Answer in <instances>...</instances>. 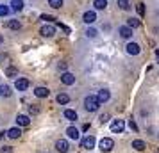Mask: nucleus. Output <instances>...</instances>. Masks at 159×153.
<instances>
[{"mask_svg": "<svg viewBox=\"0 0 159 153\" xmlns=\"http://www.w3.org/2000/svg\"><path fill=\"white\" fill-rule=\"evenodd\" d=\"M23 6H25L23 0H11V9H13V11H22Z\"/></svg>", "mask_w": 159, "mask_h": 153, "instance_id": "20", "label": "nucleus"}, {"mask_svg": "<svg viewBox=\"0 0 159 153\" xmlns=\"http://www.w3.org/2000/svg\"><path fill=\"white\" fill-rule=\"evenodd\" d=\"M93 6H95V9L104 11V9L107 7V0H93Z\"/></svg>", "mask_w": 159, "mask_h": 153, "instance_id": "21", "label": "nucleus"}, {"mask_svg": "<svg viewBox=\"0 0 159 153\" xmlns=\"http://www.w3.org/2000/svg\"><path fill=\"white\" fill-rule=\"evenodd\" d=\"M116 4H118V7L122 9V11H129L130 9V2L129 0H118Z\"/></svg>", "mask_w": 159, "mask_h": 153, "instance_id": "24", "label": "nucleus"}, {"mask_svg": "<svg viewBox=\"0 0 159 153\" xmlns=\"http://www.w3.org/2000/svg\"><path fill=\"white\" fill-rule=\"evenodd\" d=\"M6 77H9V79H16V77H18V70H16L15 66H7V68H6Z\"/></svg>", "mask_w": 159, "mask_h": 153, "instance_id": "18", "label": "nucleus"}, {"mask_svg": "<svg viewBox=\"0 0 159 153\" xmlns=\"http://www.w3.org/2000/svg\"><path fill=\"white\" fill-rule=\"evenodd\" d=\"M66 135H68V139H72V141H79L80 132L77 130L75 126H68V128H66Z\"/></svg>", "mask_w": 159, "mask_h": 153, "instance_id": "8", "label": "nucleus"}, {"mask_svg": "<svg viewBox=\"0 0 159 153\" xmlns=\"http://www.w3.org/2000/svg\"><path fill=\"white\" fill-rule=\"evenodd\" d=\"M4 135H6V134H4V132H0V141H2V139H4Z\"/></svg>", "mask_w": 159, "mask_h": 153, "instance_id": "38", "label": "nucleus"}, {"mask_svg": "<svg viewBox=\"0 0 159 153\" xmlns=\"http://www.w3.org/2000/svg\"><path fill=\"white\" fill-rule=\"evenodd\" d=\"M9 11H11V9H9L7 6H4V4L0 6V16H7V15H9Z\"/></svg>", "mask_w": 159, "mask_h": 153, "instance_id": "29", "label": "nucleus"}, {"mask_svg": "<svg viewBox=\"0 0 159 153\" xmlns=\"http://www.w3.org/2000/svg\"><path fill=\"white\" fill-rule=\"evenodd\" d=\"M82 22L88 23V25L97 22V15H95V11H86V13H84V16H82Z\"/></svg>", "mask_w": 159, "mask_h": 153, "instance_id": "12", "label": "nucleus"}, {"mask_svg": "<svg viewBox=\"0 0 159 153\" xmlns=\"http://www.w3.org/2000/svg\"><path fill=\"white\" fill-rule=\"evenodd\" d=\"M118 34H120L123 39H130V37H132V29H129L127 25H122V27H118Z\"/></svg>", "mask_w": 159, "mask_h": 153, "instance_id": "10", "label": "nucleus"}, {"mask_svg": "<svg viewBox=\"0 0 159 153\" xmlns=\"http://www.w3.org/2000/svg\"><path fill=\"white\" fill-rule=\"evenodd\" d=\"M0 153H13V148L11 146H2L0 148Z\"/></svg>", "mask_w": 159, "mask_h": 153, "instance_id": "32", "label": "nucleus"}, {"mask_svg": "<svg viewBox=\"0 0 159 153\" xmlns=\"http://www.w3.org/2000/svg\"><path fill=\"white\" fill-rule=\"evenodd\" d=\"M7 29H11V30H20V29H22V23L18 22V20H9V22H7Z\"/></svg>", "mask_w": 159, "mask_h": 153, "instance_id": "22", "label": "nucleus"}, {"mask_svg": "<svg viewBox=\"0 0 159 153\" xmlns=\"http://www.w3.org/2000/svg\"><path fill=\"white\" fill-rule=\"evenodd\" d=\"M111 98V93H109L107 89H100L98 91V95H97V100H98V103H106Z\"/></svg>", "mask_w": 159, "mask_h": 153, "instance_id": "11", "label": "nucleus"}, {"mask_svg": "<svg viewBox=\"0 0 159 153\" xmlns=\"http://www.w3.org/2000/svg\"><path fill=\"white\" fill-rule=\"evenodd\" d=\"M138 15H139V16H143L145 15V6H143V4H138Z\"/></svg>", "mask_w": 159, "mask_h": 153, "instance_id": "33", "label": "nucleus"}, {"mask_svg": "<svg viewBox=\"0 0 159 153\" xmlns=\"http://www.w3.org/2000/svg\"><path fill=\"white\" fill-rule=\"evenodd\" d=\"M98 107H100V103H98V100H97V96L89 95V96L84 98V109H86L88 112H97Z\"/></svg>", "mask_w": 159, "mask_h": 153, "instance_id": "1", "label": "nucleus"}, {"mask_svg": "<svg viewBox=\"0 0 159 153\" xmlns=\"http://www.w3.org/2000/svg\"><path fill=\"white\" fill-rule=\"evenodd\" d=\"M65 117L68 119V121H77V119H79V114H77L73 109H66L65 110Z\"/></svg>", "mask_w": 159, "mask_h": 153, "instance_id": "16", "label": "nucleus"}, {"mask_svg": "<svg viewBox=\"0 0 159 153\" xmlns=\"http://www.w3.org/2000/svg\"><path fill=\"white\" fill-rule=\"evenodd\" d=\"M15 89L16 91H27V89H29V80H27V79H16Z\"/></svg>", "mask_w": 159, "mask_h": 153, "instance_id": "5", "label": "nucleus"}, {"mask_svg": "<svg viewBox=\"0 0 159 153\" xmlns=\"http://www.w3.org/2000/svg\"><path fill=\"white\" fill-rule=\"evenodd\" d=\"M97 34H98V32H97L95 29H88L86 30V37H91V39H93V37H97Z\"/></svg>", "mask_w": 159, "mask_h": 153, "instance_id": "30", "label": "nucleus"}, {"mask_svg": "<svg viewBox=\"0 0 159 153\" xmlns=\"http://www.w3.org/2000/svg\"><path fill=\"white\" fill-rule=\"evenodd\" d=\"M39 34H41L43 37H52L54 34H56V27L50 25V23H47V25H43V27L39 29Z\"/></svg>", "mask_w": 159, "mask_h": 153, "instance_id": "3", "label": "nucleus"}, {"mask_svg": "<svg viewBox=\"0 0 159 153\" xmlns=\"http://www.w3.org/2000/svg\"><path fill=\"white\" fill-rule=\"evenodd\" d=\"M16 123H18V126H29L30 117L25 116V114H18V116H16Z\"/></svg>", "mask_w": 159, "mask_h": 153, "instance_id": "13", "label": "nucleus"}, {"mask_svg": "<svg viewBox=\"0 0 159 153\" xmlns=\"http://www.w3.org/2000/svg\"><path fill=\"white\" fill-rule=\"evenodd\" d=\"M2 41H4V39H2V36H0V43H2Z\"/></svg>", "mask_w": 159, "mask_h": 153, "instance_id": "39", "label": "nucleus"}, {"mask_svg": "<svg viewBox=\"0 0 159 153\" xmlns=\"http://www.w3.org/2000/svg\"><path fill=\"white\" fill-rule=\"evenodd\" d=\"M123 128H125V121H123V119H115V121L111 123V132H113V134H122Z\"/></svg>", "mask_w": 159, "mask_h": 153, "instance_id": "4", "label": "nucleus"}, {"mask_svg": "<svg viewBox=\"0 0 159 153\" xmlns=\"http://www.w3.org/2000/svg\"><path fill=\"white\" fill-rule=\"evenodd\" d=\"M29 114L30 116H38L39 114V107L38 105H29Z\"/></svg>", "mask_w": 159, "mask_h": 153, "instance_id": "28", "label": "nucleus"}, {"mask_svg": "<svg viewBox=\"0 0 159 153\" xmlns=\"http://www.w3.org/2000/svg\"><path fill=\"white\" fill-rule=\"evenodd\" d=\"M127 27H129V29H138V27H139V20H138V18H129V20H127Z\"/></svg>", "mask_w": 159, "mask_h": 153, "instance_id": "25", "label": "nucleus"}, {"mask_svg": "<svg viewBox=\"0 0 159 153\" xmlns=\"http://www.w3.org/2000/svg\"><path fill=\"white\" fill-rule=\"evenodd\" d=\"M56 150H57L59 153H68V150H70L68 141H65V139H59L57 142H56Z\"/></svg>", "mask_w": 159, "mask_h": 153, "instance_id": "9", "label": "nucleus"}, {"mask_svg": "<svg viewBox=\"0 0 159 153\" xmlns=\"http://www.w3.org/2000/svg\"><path fill=\"white\" fill-rule=\"evenodd\" d=\"M98 119H100V123H102V125L107 123V121H109V114H102V116L98 117Z\"/></svg>", "mask_w": 159, "mask_h": 153, "instance_id": "35", "label": "nucleus"}, {"mask_svg": "<svg viewBox=\"0 0 159 153\" xmlns=\"http://www.w3.org/2000/svg\"><path fill=\"white\" fill-rule=\"evenodd\" d=\"M20 135H22V130H20L18 126H13V128H9L7 130V137L9 139H18Z\"/></svg>", "mask_w": 159, "mask_h": 153, "instance_id": "17", "label": "nucleus"}, {"mask_svg": "<svg viewBox=\"0 0 159 153\" xmlns=\"http://www.w3.org/2000/svg\"><path fill=\"white\" fill-rule=\"evenodd\" d=\"M59 70H66V62H59Z\"/></svg>", "mask_w": 159, "mask_h": 153, "instance_id": "37", "label": "nucleus"}, {"mask_svg": "<svg viewBox=\"0 0 159 153\" xmlns=\"http://www.w3.org/2000/svg\"><path fill=\"white\" fill-rule=\"evenodd\" d=\"M57 27H59V29H61V30H65L66 34H70V29H68L66 25H63V23H57Z\"/></svg>", "mask_w": 159, "mask_h": 153, "instance_id": "36", "label": "nucleus"}, {"mask_svg": "<svg viewBox=\"0 0 159 153\" xmlns=\"http://www.w3.org/2000/svg\"><path fill=\"white\" fill-rule=\"evenodd\" d=\"M39 20H43V22L50 23L52 20H56V18H54V16H50V15H41V16H39Z\"/></svg>", "mask_w": 159, "mask_h": 153, "instance_id": "31", "label": "nucleus"}, {"mask_svg": "<svg viewBox=\"0 0 159 153\" xmlns=\"http://www.w3.org/2000/svg\"><path fill=\"white\" fill-rule=\"evenodd\" d=\"M98 146H100V150L104 153H107V151H111V150H113V146H115V142H113V139H109V137H104L100 141V142H98Z\"/></svg>", "mask_w": 159, "mask_h": 153, "instance_id": "2", "label": "nucleus"}, {"mask_svg": "<svg viewBox=\"0 0 159 153\" xmlns=\"http://www.w3.org/2000/svg\"><path fill=\"white\" fill-rule=\"evenodd\" d=\"M48 6L54 9H59L61 6H63V0H48Z\"/></svg>", "mask_w": 159, "mask_h": 153, "instance_id": "27", "label": "nucleus"}, {"mask_svg": "<svg viewBox=\"0 0 159 153\" xmlns=\"http://www.w3.org/2000/svg\"><path fill=\"white\" fill-rule=\"evenodd\" d=\"M61 82H63L65 86H73V84H75V75L65 71L63 75H61Z\"/></svg>", "mask_w": 159, "mask_h": 153, "instance_id": "7", "label": "nucleus"}, {"mask_svg": "<svg viewBox=\"0 0 159 153\" xmlns=\"http://www.w3.org/2000/svg\"><path fill=\"white\" fill-rule=\"evenodd\" d=\"M125 52L129 53V55H138L139 52H141V46L138 43H127V46H125Z\"/></svg>", "mask_w": 159, "mask_h": 153, "instance_id": "6", "label": "nucleus"}, {"mask_svg": "<svg viewBox=\"0 0 159 153\" xmlns=\"http://www.w3.org/2000/svg\"><path fill=\"white\" fill-rule=\"evenodd\" d=\"M11 93H13V91H11L9 86H0V95L2 96H11Z\"/></svg>", "mask_w": 159, "mask_h": 153, "instance_id": "26", "label": "nucleus"}, {"mask_svg": "<svg viewBox=\"0 0 159 153\" xmlns=\"http://www.w3.org/2000/svg\"><path fill=\"white\" fill-rule=\"evenodd\" d=\"M132 148L138 150V151H143L145 150V142L141 141V139H136V141H132Z\"/></svg>", "mask_w": 159, "mask_h": 153, "instance_id": "23", "label": "nucleus"}, {"mask_svg": "<svg viewBox=\"0 0 159 153\" xmlns=\"http://www.w3.org/2000/svg\"><path fill=\"white\" fill-rule=\"evenodd\" d=\"M129 128H130L132 132H138V125L134 123V119H130V121H129Z\"/></svg>", "mask_w": 159, "mask_h": 153, "instance_id": "34", "label": "nucleus"}, {"mask_svg": "<svg viewBox=\"0 0 159 153\" xmlns=\"http://www.w3.org/2000/svg\"><path fill=\"white\" fill-rule=\"evenodd\" d=\"M56 100H57V103H59V105H66V103L70 102V96L66 95V93H59Z\"/></svg>", "mask_w": 159, "mask_h": 153, "instance_id": "19", "label": "nucleus"}, {"mask_svg": "<svg viewBox=\"0 0 159 153\" xmlns=\"http://www.w3.org/2000/svg\"><path fill=\"white\" fill-rule=\"evenodd\" d=\"M82 148H86V150L95 148V137L93 135H86V137L82 139Z\"/></svg>", "mask_w": 159, "mask_h": 153, "instance_id": "14", "label": "nucleus"}, {"mask_svg": "<svg viewBox=\"0 0 159 153\" xmlns=\"http://www.w3.org/2000/svg\"><path fill=\"white\" fill-rule=\"evenodd\" d=\"M48 95H50V91H48L47 87H43V86L34 89V96H38V98H47Z\"/></svg>", "mask_w": 159, "mask_h": 153, "instance_id": "15", "label": "nucleus"}]
</instances>
